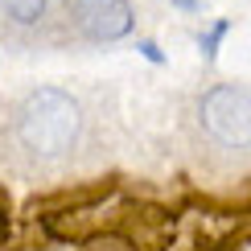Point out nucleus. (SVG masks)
Wrapping results in <instances>:
<instances>
[{
	"mask_svg": "<svg viewBox=\"0 0 251 251\" xmlns=\"http://www.w3.org/2000/svg\"><path fill=\"white\" fill-rule=\"evenodd\" d=\"M78 128H82L78 99L58 87L33 91L17 111V140L37 156H62L78 140Z\"/></svg>",
	"mask_w": 251,
	"mask_h": 251,
	"instance_id": "1",
	"label": "nucleus"
},
{
	"mask_svg": "<svg viewBox=\"0 0 251 251\" xmlns=\"http://www.w3.org/2000/svg\"><path fill=\"white\" fill-rule=\"evenodd\" d=\"M173 4H177V8H185V13H202L210 0H173Z\"/></svg>",
	"mask_w": 251,
	"mask_h": 251,
	"instance_id": "6",
	"label": "nucleus"
},
{
	"mask_svg": "<svg viewBox=\"0 0 251 251\" xmlns=\"http://www.w3.org/2000/svg\"><path fill=\"white\" fill-rule=\"evenodd\" d=\"M78 25L95 41H116L132 29V8L128 0H75Z\"/></svg>",
	"mask_w": 251,
	"mask_h": 251,
	"instance_id": "3",
	"label": "nucleus"
},
{
	"mask_svg": "<svg viewBox=\"0 0 251 251\" xmlns=\"http://www.w3.org/2000/svg\"><path fill=\"white\" fill-rule=\"evenodd\" d=\"M202 124L214 140L247 149L251 144V91L243 87H210L202 95Z\"/></svg>",
	"mask_w": 251,
	"mask_h": 251,
	"instance_id": "2",
	"label": "nucleus"
},
{
	"mask_svg": "<svg viewBox=\"0 0 251 251\" xmlns=\"http://www.w3.org/2000/svg\"><path fill=\"white\" fill-rule=\"evenodd\" d=\"M223 33H226V21H218V25L210 29V33L202 37V50H206V54H214V46H218V37H223Z\"/></svg>",
	"mask_w": 251,
	"mask_h": 251,
	"instance_id": "5",
	"label": "nucleus"
},
{
	"mask_svg": "<svg viewBox=\"0 0 251 251\" xmlns=\"http://www.w3.org/2000/svg\"><path fill=\"white\" fill-rule=\"evenodd\" d=\"M0 13L13 25H37L46 17V0H0Z\"/></svg>",
	"mask_w": 251,
	"mask_h": 251,
	"instance_id": "4",
	"label": "nucleus"
}]
</instances>
